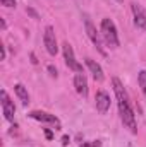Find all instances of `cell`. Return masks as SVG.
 Listing matches in <instances>:
<instances>
[{
  "mask_svg": "<svg viewBox=\"0 0 146 147\" xmlns=\"http://www.w3.org/2000/svg\"><path fill=\"white\" fill-rule=\"evenodd\" d=\"M112 86H113V92H115L117 105H119V115H120V120H122L124 127L129 128L132 134H136V132H138L136 115H134V111H132L131 101H129V94H127V91L124 89V84L120 82V79L113 77V79H112Z\"/></svg>",
  "mask_w": 146,
  "mask_h": 147,
  "instance_id": "6da1fadb",
  "label": "cell"
},
{
  "mask_svg": "<svg viewBox=\"0 0 146 147\" xmlns=\"http://www.w3.org/2000/svg\"><path fill=\"white\" fill-rule=\"evenodd\" d=\"M100 33H102V39L107 43L108 48H119V34H117V28L113 24V21L105 17L102 19V24H100Z\"/></svg>",
  "mask_w": 146,
  "mask_h": 147,
  "instance_id": "7a4b0ae2",
  "label": "cell"
},
{
  "mask_svg": "<svg viewBox=\"0 0 146 147\" xmlns=\"http://www.w3.org/2000/svg\"><path fill=\"white\" fill-rule=\"evenodd\" d=\"M84 28H86V34H88V38L91 39V43L96 46V50L102 53V55H107L105 53V50H103V39H102V33H98L96 31V28H95V24L91 22V19L84 14Z\"/></svg>",
  "mask_w": 146,
  "mask_h": 147,
  "instance_id": "3957f363",
  "label": "cell"
},
{
  "mask_svg": "<svg viewBox=\"0 0 146 147\" xmlns=\"http://www.w3.org/2000/svg\"><path fill=\"white\" fill-rule=\"evenodd\" d=\"M62 53H64V60H65V65L71 69V70H74V72L81 74L83 72V65L76 60V57H74V50L72 46L65 41L64 45H62Z\"/></svg>",
  "mask_w": 146,
  "mask_h": 147,
  "instance_id": "277c9868",
  "label": "cell"
},
{
  "mask_svg": "<svg viewBox=\"0 0 146 147\" xmlns=\"http://www.w3.org/2000/svg\"><path fill=\"white\" fill-rule=\"evenodd\" d=\"M43 43H45V48L50 55H57L59 51V46H57V38H55V29L52 26H46L45 28V33H43Z\"/></svg>",
  "mask_w": 146,
  "mask_h": 147,
  "instance_id": "5b68a950",
  "label": "cell"
},
{
  "mask_svg": "<svg viewBox=\"0 0 146 147\" xmlns=\"http://www.w3.org/2000/svg\"><path fill=\"white\" fill-rule=\"evenodd\" d=\"M0 98H2V111H3V116L7 121H14V115H16V106H14V101L9 98V94L2 89L0 91Z\"/></svg>",
  "mask_w": 146,
  "mask_h": 147,
  "instance_id": "8992f818",
  "label": "cell"
},
{
  "mask_svg": "<svg viewBox=\"0 0 146 147\" xmlns=\"http://www.w3.org/2000/svg\"><path fill=\"white\" fill-rule=\"evenodd\" d=\"M131 10H132V16H134V24H136V28H138V29H143L146 33V12L143 10V7L134 2V3H131Z\"/></svg>",
  "mask_w": 146,
  "mask_h": 147,
  "instance_id": "52a82bcc",
  "label": "cell"
},
{
  "mask_svg": "<svg viewBox=\"0 0 146 147\" xmlns=\"http://www.w3.org/2000/svg\"><path fill=\"white\" fill-rule=\"evenodd\" d=\"M29 116H31L33 120L45 121V123H52V125H55L57 128H60V121H59V118H57L55 115L46 113V111H31V113H29Z\"/></svg>",
  "mask_w": 146,
  "mask_h": 147,
  "instance_id": "ba28073f",
  "label": "cell"
},
{
  "mask_svg": "<svg viewBox=\"0 0 146 147\" xmlns=\"http://www.w3.org/2000/svg\"><path fill=\"white\" fill-rule=\"evenodd\" d=\"M95 101H96V110L102 115H105L110 110V96L105 91H98L96 96H95Z\"/></svg>",
  "mask_w": 146,
  "mask_h": 147,
  "instance_id": "9c48e42d",
  "label": "cell"
},
{
  "mask_svg": "<svg viewBox=\"0 0 146 147\" xmlns=\"http://www.w3.org/2000/svg\"><path fill=\"white\" fill-rule=\"evenodd\" d=\"M74 87H76V91H77L79 96H83V98L88 96V80H86V77H84L83 72L76 74V77H74Z\"/></svg>",
  "mask_w": 146,
  "mask_h": 147,
  "instance_id": "30bf717a",
  "label": "cell"
},
{
  "mask_svg": "<svg viewBox=\"0 0 146 147\" xmlns=\"http://www.w3.org/2000/svg\"><path fill=\"white\" fill-rule=\"evenodd\" d=\"M86 67L89 69V72L93 74V79H95L96 82H102V80L105 79V75H103V69H102L93 58H86Z\"/></svg>",
  "mask_w": 146,
  "mask_h": 147,
  "instance_id": "8fae6325",
  "label": "cell"
},
{
  "mask_svg": "<svg viewBox=\"0 0 146 147\" xmlns=\"http://www.w3.org/2000/svg\"><path fill=\"white\" fill-rule=\"evenodd\" d=\"M14 91H16L17 98L23 101V105L26 106V105L29 103V94H28V89H26L23 84H16V86H14Z\"/></svg>",
  "mask_w": 146,
  "mask_h": 147,
  "instance_id": "7c38bea8",
  "label": "cell"
},
{
  "mask_svg": "<svg viewBox=\"0 0 146 147\" xmlns=\"http://www.w3.org/2000/svg\"><path fill=\"white\" fill-rule=\"evenodd\" d=\"M138 84H139V87H141V91L146 98V70H141L138 74Z\"/></svg>",
  "mask_w": 146,
  "mask_h": 147,
  "instance_id": "4fadbf2b",
  "label": "cell"
},
{
  "mask_svg": "<svg viewBox=\"0 0 146 147\" xmlns=\"http://www.w3.org/2000/svg\"><path fill=\"white\" fill-rule=\"evenodd\" d=\"M79 147H102L100 140H89V142H81Z\"/></svg>",
  "mask_w": 146,
  "mask_h": 147,
  "instance_id": "5bb4252c",
  "label": "cell"
},
{
  "mask_svg": "<svg viewBox=\"0 0 146 147\" xmlns=\"http://www.w3.org/2000/svg\"><path fill=\"white\" fill-rule=\"evenodd\" d=\"M0 2L5 7H16V0H0Z\"/></svg>",
  "mask_w": 146,
  "mask_h": 147,
  "instance_id": "9a60e30c",
  "label": "cell"
},
{
  "mask_svg": "<svg viewBox=\"0 0 146 147\" xmlns=\"http://www.w3.org/2000/svg\"><path fill=\"white\" fill-rule=\"evenodd\" d=\"M26 12H28V14H29V16H31L33 19H38V14H36V10H33L31 7H28V9H26Z\"/></svg>",
  "mask_w": 146,
  "mask_h": 147,
  "instance_id": "2e32d148",
  "label": "cell"
},
{
  "mask_svg": "<svg viewBox=\"0 0 146 147\" xmlns=\"http://www.w3.org/2000/svg\"><path fill=\"white\" fill-rule=\"evenodd\" d=\"M46 69H48V72H50V75H52V77H57V69H55L53 65H48Z\"/></svg>",
  "mask_w": 146,
  "mask_h": 147,
  "instance_id": "e0dca14e",
  "label": "cell"
},
{
  "mask_svg": "<svg viewBox=\"0 0 146 147\" xmlns=\"http://www.w3.org/2000/svg\"><path fill=\"white\" fill-rule=\"evenodd\" d=\"M45 137H46V139H48V140H50V139H52V137H53V134H52V132H50V130H48V128H45Z\"/></svg>",
  "mask_w": 146,
  "mask_h": 147,
  "instance_id": "ac0fdd59",
  "label": "cell"
},
{
  "mask_svg": "<svg viewBox=\"0 0 146 147\" xmlns=\"http://www.w3.org/2000/svg\"><path fill=\"white\" fill-rule=\"evenodd\" d=\"M0 50H2V57H0V60H5V46L0 45Z\"/></svg>",
  "mask_w": 146,
  "mask_h": 147,
  "instance_id": "d6986e66",
  "label": "cell"
},
{
  "mask_svg": "<svg viewBox=\"0 0 146 147\" xmlns=\"http://www.w3.org/2000/svg\"><path fill=\"white\" fill-rule=\"evenodd\" d=\"M67 144H69V137L64 135V137H62V146H67Z\"/></svg>",
  "mask_w": 146,
  "mask_h": 147,
  "instance_id": "ffe728a7",
  "label": "cell"
},
{
  "mask_svg": "<svg viewBox=\"0 0 146 147\" xmlns=\"http://www.w3.org/2000/svg\"><path fill=\"white\" fill-rule=\"evenodd\" d=\"M0 28H2V29H5V28H7V24H5V21H3V19H0Z\"/></svg>",
  "mask_w": 146,
  "mask_h": 147,
  "instance_id": "44dd1931",
  "label": "cell"
},
{
  "mask_svg": "<svg viewBox=\"0 0 146 147\" xmlns=\"http://www.w3.org/2000/svg\"><path fill=\"white\" fill-rule=\"evenodd\" d=\"M31 62H33V63H38V60H36V57H35V55H31Z\"/></svg>",
  "mask_w": 146,
  "mask_h": 147,
  "instance_id": "7402d4cb",
  "label": "cell"
},
{
  "mask_svg": "<svg viewBox=\"0 0 146 147\" xmlns=\"http://www.w3.org/2000/svg\"><path fill=\"white\" fill-rule=\"evenodd\" d=\"M117 2H122V0H117Z\"/></svg>",
  "mask_w": 146,
  "mask_h": 147,
  "instance_id": "603a6c76",
  "label": "cell"
}]
</instances>
